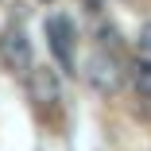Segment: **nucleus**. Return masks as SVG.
<instances>
[{
    "label": "nucleus",
    "mask_w": 151,
    "mask_h": 151,
    "mask_svg": "<svg viewBox=\"0 0 151 151\" xmlns=\"http://www.w3.org/2000/svg\"><path fill=\"white\" fill-rule=\"evenodd\" d=\"M0 62H4L8 74L16 78H27L35 70V54H31V39H27L19 27H8L4 35H0Z\"/></svg>",
    "instance_id": "1"
},
{
    "label": "nucleus",
    "mask_w": 151,
    "mask_h": 151,
    "mask_svg": "<svg viewBox=\"0 0 151 151\" xmlns=\"http://www.w3.org/2000/svg\"><path fill=\"white\" fill-rule=\"evenodd\" d=\"M120 78H124V70H120V58L112 50H93L85 58V81L97 89V93H116L120 89Z\"/></svg>",
    "instance_id": "2"
},
{
    "label": "nucleus",
    "mask_w": 151,
    "mask_h": 151,
    "mask_svg": "<svg viewBox=\"0 0 151 151\" xmlns=\"http://www.w3.org/2000/svg\"><path fill=\"white\" fill-rule=\"evenodd\" d=\"M47 39H50V50H54V58L62 62V70L70 74L74 70V19L70 16H50L47 19Z\"/></svg>",
    "instance_id": "3"
},
{
    "label": "nucleus",
    "mask_w": 151,
    "mask_h": 151,
    "mask_svg": "<svg viewBox=\"0 0 151 151\" xmlns=\"http://www.w3.org/2000/svg\"><path fill=\"white\" fill-rule=\"evenodd\" d=\"M27 93H31V101L39 105V109H50L54 101H58V78H54V70H31L27 74Z\"/></svg>",
    "instance_id": "4"
},
{
    "label": "nucleus",
    "mask_w": 151,
    "mask_h": 151,
    "mask_svg": "<svg viewBox=\"0 0 151 151\" xmlns=\"http://www.w3.org/2000/svg\"><path fill=\"white\" fill-rule=\"evenodd\" d=\"M128 81L143 101H151V54H136L128 62Z\"/></svg>",
    "instance_id": "5"
},
{
    "label": "nucleus",
    "mask_w": 151,
    "mask_h": 151,
    "mask_svg": "<svg viewBox=\"0 0 151 151\" xmlns=\"http://www.w3.org/2000/svg\"><path fill=\"white\" fill-rule=\"evenodd\" d=\"M136 47H139V54H151V19L139 27V35H136Z\"/></svg>",
    "instance_id": "6"
}]
</instances>
